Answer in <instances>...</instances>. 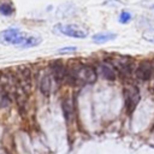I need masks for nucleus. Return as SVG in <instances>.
<instances>
[{
  "instance_id": "f257e3e1",
  "label": "nucleus",
  "mask_w": 154,
  "mask_h": 154,
  "mask_svg": "<svg viewBox=\"0 0 154 154\" xmlns=\"http://www.w3.org/2000/svg\"><path fill=\"white\" fill-rule=\"evenodd\" d=\"M96 71L89 65H78L71 72H67L66 81L75 84L79 83H94L96 81Z\"/></svg>"
},
{
  "instance_id": "f03ea898",
  "label": "nucleus",
  "mask_w": 154,
  "mask_h": 154,
  "mask_svg": "<svg viewBox=\"0 0 154 154\" xmlns=\"http://www.w3.org/2000/svg\"><path fill=\"white\" fill-rule=\"evenodd\" d=\"M25 34H23L18 28H8L0 31V43L1 45H14L19 46L25 40Z\"/></svg>"
},
{
  "instance_id": "7ed1b4c3",
  "label": "nucleus",
  "mask_w": 154,
  "mask_h": 154,
  "mask_svg": "<svg viewBox=\"0 0 154 154\" xmlns=\"http://www.w3.org/2000/svg\"><path fill=\"white\" fill-rule=\"evenodd\" d=\"M124 99H125V106L128 113H132L141 100L138 88L136 85H126L124 88Z\"/></svg>"
},
{
  "instance_id": "20e7f679",
  "label": "nucleus",
  "mask_w": 154,
  "mask_h": 154,
  "mask_svg": "<svg viewBox=\"0 0 154 154\" xmlns=\"http://www.w3.org/2000/svg\"><path fill=\"white\" fill-rule=\"evenodd\" d=\"M57 30L69 37L73 38H85L88 36V31L83 29L82 26H78L76 24H57Z\"/></svg>"
},
{
  "instance_id": "39448f33",
  "label": "nucleus",
  "mask_w": 154,
  "mask_h": 154,
  "mask_svg": "<svg viewBox=\"0 0 154 154\" xmlns=\"http://www.w3.org/2000/svg\"><path fill=\"white\" fill-rule=\"evenodd\" d=\"M18 84L24 89L26 94L31 91L32 87V75L28 66H19L18 67Z\"/></svg>"
},
{
  "instance_id": "423d86ee",
  "label": "nucleus",
  "mask_w": 154,
  "mask_h": 154,
  "mask_svg": "<svg viewBox=\"0 0 154 154\" xmlns=\"http://www.w3.org/2000/svg\"><path fill=\"white\" fill-rule=\"evenodd\" d=\"M152 73H153V65L148 60L141 61L140 65L136 67V71H135V76L137 77V79H140L142 82L149 81L152 77Z\"/></svg>"
},
{
  "instance_id": "0eeeda50",
  "label": "nucleus",
  "mask_w": 154,
  "mask_h": 154,
  "mask_svg": "<svg viewBox=\"0 0 154 154\" xmlns=\"http://www.w3.org/2000/svg\"><path fill=\"white\" fill-rule=\"evenodd\" d=\"M51 70H52V76L53 79L57 81L58 83H61L64 81H66L67 77V71L65 69V66L63 65V63L55 60L51 64Z\"/></svg>"
},
{
  "instance_id": "6e6552de",
  "label": "nucleus",
  "mask_w": 154,
  "mask_h": 154,
  "mask_svg": "<svg viewBox=\"0 0 154 154\" xmlns=\"http://www.w3.org/2000/svg\"><path fill=\"white\" fill-rule=\"evenodd\" d=\"M52 73L47 72V71H43L41 75H40V78H38V88H40V91L42 95L45 96H48L52 91Z\"/></svg>"
},
{
  "instance_id": "1a4fd4ad",
  "label": "nucleus",
  "mask_w": 154,
  "mask_h": 154,
  "mask_svg": "<svg viewBox=\"0 0 154 154\" xmlns=\"http://www.w3.org/2000/svg\"><path fill=\"white\" fill-rule=\"evenodd\" d=\"M99 73L107 81H114L117 78V70L112 63L103 61L99 65Z\"/></svg>"
},
{
  "instance_id": "9d476101",
  "label": "nucleus",
  "mask_w": 154,
  "mask_h": 154,
  "mask_svg": "<svg viewBox=\"0 0 154 154\" xmlns=\"http://www.w3.org/2000/svg\"><path fill=\"white\" fill-rule=\"evenodd\" d=\"M117 37L116 32H111V31H101V32H96L91 36V40L96 45H103L107 43L112 40H114Z\"/></svg>"
},
{
  "instance_id": "9b49d317",
  "label": "nucleus",
  "mask_w": 154,
  "mask_h": 154,
  "mask_svg": "<svg viewBox=\"0 0 154 154\" xmlns=\"http://www.w3.org/2000/svg\"><path fill=\"white\" fill-rule=\"evenodd\" d=\"M112 64L114 65V67H118L122 71L129 70L131 64H132V59L130 57H117L112 60Z\"/></svg>"
},
{
  "instance_id": "f8f14e48",
  "label": "nucleus",
  "mask_w": 154,
  "mask_h": 154,
  "mask_svg": "<svg viewBox=\"0 0 154 154\" xmlns=\"http://www.w3.org/2000/svg\"><path fill=\"white\" fill-rule=\"evenodd\" d=\"M42 42V38L40 36H28L25 37V40L22 42V45H19L20 48L25 49V48H31V47H36Z\"/></svg>"
},
{
  "instance_id": "ddd939ff",
  "label": "nucleus",
  "mask_w": 154,
  "mask_h": 154,
  "mask_svg": "<svg viewBox=\"0 0 154 154\" xmlns=\"http://www.w3.org/2000/svg\"><path fill=\"white\" fill-rule=\"evenodd\" d=\"M61 108H63V112H64V116L65 118L69 120L71 117H72V113H73V105H72V101L66 97L64 99L63 103H61Z\"/></svg>"
},
{
  "instance_id": "4468645a",
  "label": "nucleus",
  "mask_w": 154,
  "mask_h": 154,
  "mask_svg": "<svg viewBox=\"0 0 154 154\" xmlns=\"http://www.w3.org/2000/svg\"><path fill=\"white\" fill-rule=\"evenodd\" d=\"M13 12H14V7L10 1L5 0V1L0 2V13L2 16H11Z\"/></svg>"
},
{
  "instance_id": "2eb2a0df",
  "label": "nucleus",
  "mask_w": 154,
  "mask_h": 154,
  "mask_svg": "<svg viewBox=\"0 0 154 154\" xmlns=\"http://www.w3.org/2000/svg\"><path fill=\"white\" fill-rule=\"evenodd\" d=\"M142 38L147 42H150V43H154V28H150V29H147L143 31L142 34Z\"/></svg>"
},
{
  "instance_id": "dca6fc26",
  "label": "nucleus",
  "mask_w": 154,
  "mask_h": 154,
  "mask_svg": "<svg viewBox=\"0 0 154 154\" xmlns=\"http://www.w3.org/2000/svg\"><path fill=\"white\" fill-rule=\"evenodd\" d=\"M131 19H132V16H131L130 12H128V11H122L120 12V14H119V23L128 24V23L131 22Z\"/></svg>"
},
{
  "instance_id": "f3484780",
  "label": "nucleus",
  "mask_w": 154,
  "mask_h": 154,
  "mask_svg": "<svg viewBox=\"0 0 154 154\" xmlns=\"http://www.w3.org/2000/svg\"><path fill=\"white\" fill-rule=\"evenodd\" d=\"M77 51V47H75V46H67V47H61V48H59L58 51H57V53L58 54H71V53H73V52H76Z\"/></svg>"
},
{
  "instance_id": "a211bd4d",
  "label": "nucleus",
  "mask_w": 154,
  "mask_h": 154,
  "mask_svg": "<svg viewBox=\"0 0 154 154\" xmlns=\"http://www.w3.org/2000/svg\"><path fill=\"white\" fill-rule=\"evenodd\" d=\"M0 89H1V84H0Z\"/></svg>"
}]
</instances>
